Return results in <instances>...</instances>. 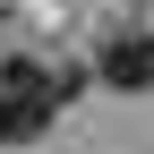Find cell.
<instances>
[{"mask_svg": "<svg viewBox=\"0 0 154 154\" xmlns=\"http://www.w3.org/2000/svg\"><path fill=\"white\" fill-rule=\"evenodd\" d=\"M94 77L120 86V94H154V34L146 26H111L94 43Z\"/></svg>", "mask_w": 154, "mask_h": 154, "instance_id": "2", "label": "cell"}, {"mask_svg": "<svg viewBox=\"0 0 154 154\" xmlns=\"http://www.w3.org/2000/svg\"><path fill=\"white\" fill-rule=\"evenodd\" d=\"M77 86H86V77L60 69V60H43V51H9V60H0V146L43 137Z\"/></svg>", "mask_w": 154, "mask_h": 154, "instance_id": "1", "label": "cell"}]
</instances>
